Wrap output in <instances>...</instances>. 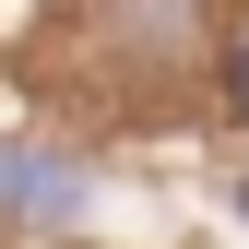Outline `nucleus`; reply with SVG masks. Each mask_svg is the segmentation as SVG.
<instances>
[{
	"instance_id": "1",
	"label": "nucleus",
	"mask_w": 249,
	"mask_h": 249,
	"mask_svg": "<svg viewBox=\"0 0 249 249\" xmlns=\"http://www.w3.org/2000/svg\"><path fill=\"white\" fill-rule=\"evenodd\" d=\"M83 48L131 95H178L190 71H213V0H83Z\"/></svg>"
},
{
	"instance_id": "2",
	"label": "nucleus",
	"mask_w": 249,
	"mask_h": 249,
	"mask_svg": "<svg viewBox=\"0 0 249 249\" xmlns=\"http://www.w3.org/2000/svg\"><path fill=\"white\" fill-rule=\"evenodd\" d=\"M83 213V178L36 142H0V226H71Z\"/></svg>"
},
{
	"instance_id": "3",
	"label": "nucleus",
	"mask_w": 249,
	"mask_h": 249,
	"mask_svg": "<svg viewBox=\"0 0 249 249\" xmlns=\"http://www.w3.org/2000/svg\"><path fill=\"white\" fill-rule=\"evenodd\" d=\"M237 213H249V178H237Z\"/></svg>"
}]
</instances>
